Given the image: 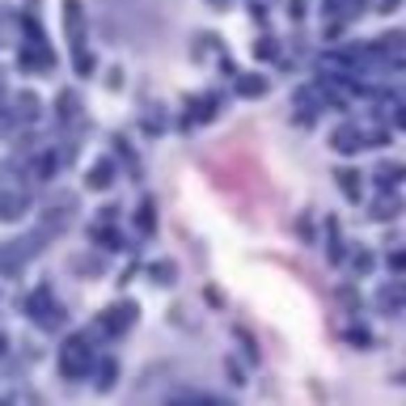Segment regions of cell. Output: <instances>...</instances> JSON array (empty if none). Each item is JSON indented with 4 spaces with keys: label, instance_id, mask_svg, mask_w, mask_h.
Masks as SVG:
<instances>
[{
    "label": "cell",
    "instance_id": "cell-3",
    "mask_svg": "<svg viewBox=\"0 0 406 406\" xmlns=\"http://www.w3.org/2000/svg\"><path fill=\"white\" fill-rule=\"evenodd\" d=\"M0 351H5V339H0Z\"/></svg>",
    "mask_w": 406,
    "mask_h": 406
},
{
    "label": "cell",
    "instance_id": "cell-2",
    "mask_svg": "<svg viewBox=\"0 0 406 406\" xmlns=\"http://www.w3.org/2000/svg\"><path fill=\"white\" fill-rule=\"evenodd\" d=\"M127 322H131V304H115V314L102 318V326H106V330H123Z\"/></svg>",
    "mask_w": 406,
    "mask_h": 406
},
{
    "label": "cell",
    "instance_id": "cell-1",
    "mask_svg": "<svg viewBox=\"0 0 406 406\" xmlns=\"http://www.w3.org/2000/svg\"><path fill=\"white\" fill-rule=\"evenodd\" d=\"M85 364H89V343H85V339H72V343L64 347V373H68V377H81Z\"/></svg>",
    "mask_w": 406,
    "mask_h": 406
}]
</instances>
